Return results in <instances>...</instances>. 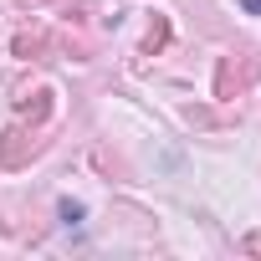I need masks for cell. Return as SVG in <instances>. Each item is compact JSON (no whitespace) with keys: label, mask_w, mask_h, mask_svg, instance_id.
<instances>
[{"label":"cell","mask_w":261,"mask_h":261,"mask_svg":"<svg viewBox=\"0 0 261 261\" xmlns=\"http://www.w3.org/2000/svg\"><path fill=\"white\" fill-rule=\"evenodd\" d=\"M31 154H36V139L26 134L21 123H11L6 134H0V164H6V169H21Z\"/></svg>","instance_id":"6da1fadb"},{"label":"cell","mask_w":261,"mask_h":261,"mask_svg":"<svg viewBox=\"0 0 261 261\" xmlns=\"http://www.w3.org/2000/svg\"><path fill=\"white\" fill-rule=\"evenodd\" d=\"M246 77H251V62L220 57V67H215V97H236V92L246 87Z\"/></svg>","instance_id":"7a4b0ae2"},{"label":"cell","mask_w":261,"mask_h":261,"mask_svg":"<svg viewBox=\"0 0 261 261\" xmlns=\"http://www.w3.org/2000/svg\"><path fill=\"white\" fill-rule=\"evenodd\" d=\"M51 97H57V92H51V87H36V92H26V97H21V102H16V113H21V118H26V123H31V128H41V123H46V118H51V108H57V102H51Z\"/></svg>","instance_id":"3957f363"},{"label":"cell","mask_w":261,"mask_h":261,"mask_svg":"<svg viewBox=\"0 0 261 261\" xmlns=\"http://www.w3.org/2000/svg\"><path fill=\"white\" fill-rule=\"evenodd\" d=\"M11 51H16V57H36V51H46V31H21V36L11 41Z\"/></svg>","instance_id":"277c9868"},{"label":"cell","mask_w":261,"mask_h":261,"mask_svg":"<svg viewBox=\"0 0 261 261\" xmlns=\"http://www.w3.org/2000/svg\"><path fill=\"white\" fill-rule=\"evenodd\" d=\"M164 41H169V21H154V31L144 36V57H154V51H159Z\"/></svg>","instance_id":"5b68a950"},{"label":"cell","mask_w":261,"mask_h":261,"mask_svg":"<svg viewBox=\"0 0 261 261\" xmlns=\"http://www.w3.org/2000/svg\"><path fill=\"white\" fill-rule=\"evenodd\" d=\"M62 220L77 225V220H82V205H77V200H62Z\"/></svg>","instance_id":"8992f818"},{"label":"cell","mask_w":261,"mask_h":261,"mask_svg":"<svg viewBox=\"0 0 261 261\" xmlns=\"http://www.w3.org/2000/svg\"><path fill=\"white\" fill-rule=\"evenodd\" d=\"M241 251H251V256H261V236H246V241H241Z\"/></svg>","instance_id":"52a82bcc"},{"label":"cell","mask_w":261,"mask_h":261,"mask_svg":"<svg viewBox=\"0 0 261 261\" xmlns=\"http://www.w3.org/2000/svg\"><path fill=\"white\" fill-rule=\"evenodd\" d=\"M241 6H246V16H261V0H241Z\"/></svg>","instance_id":"ba28073f"}]
</instances>
